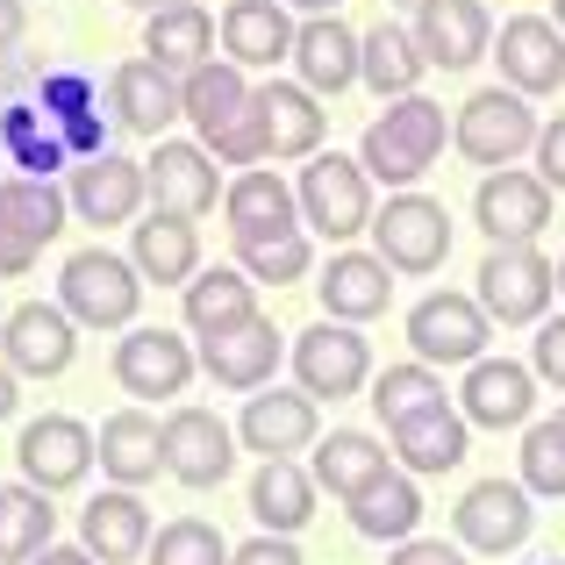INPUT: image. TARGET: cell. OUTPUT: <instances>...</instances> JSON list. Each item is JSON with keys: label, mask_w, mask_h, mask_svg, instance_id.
Returning a JSON list of instances; mask_svg holds the SVG:
<instances>
[{"label": "cell", "mask_w": 565, "mask_h": 565, "mask_svg": "<svg viewBox=\"0 0 565 565\" xmlns=\"http://www.w3.org/2000/svg\"><path fill=\"white\" fill-rule=\"evenodd\" d=\"M437 151H444V108H437V100H423V94H408V100H394V108L365 129L359 166L373 172V180L408 193L429 166H437Z\"/></svg>", "instance_id": "cell-1"}, {"label": "cell", "mask_w": 565, "mask_h": 565, "mask_svg": "<svg viewBox=\"0 0 565 565\" xmlns=\"http://www.w3.org/2000/svg\"><path fill=\"white\" fill-rule=\"evenodd\" d=\"M57 308L86 330H129L143 308V273L115 250H72L65 273H57Z\"/></svg>", "instance_id": "cell-2"}, {"label": "cell", "mask_w": 565, "mask_h": 565, "mask_svg": "<svg viewBox=\"0 0 565 565\" xmlns=\"http://www.w3.org/2000/svg\"><path fill=\"white\" fill-rule=\"evenodd\" d=\"M537 137H544V122H537V108H530L515 86L472 94L466 108H458V122H451V143L472 158V166H487V172H509L523 151H537Z\"/></svg>", "instance_id": "cell-3"}, {"label": "cell", "mask_w": 565, "mask_h": 565, "mask_svg": "<svg viewBox=\"0 0 565 565\" xmlns=\"http://www.w3.org/2000/svg\"><path fill=\"white\" fill-rule=\"evenodd\" d=\"M301 222L316 236H330V244H344V236L373 230V172L359 166V158H337V151H316L301 166Z\"/></svg>", "instance_id": "cell-4"}, {"label": "cell", "mask_w": 565, "mask_h": 565, "mask_svg": "<svg viewBox=\"0 0 565 565\" xmlns=\"http://www.w3.org/2000/svg\"><path fill=\"white\" fill-rule=\"evenodd\" d=\"M373 244L386 258V273H437L444 258H451V215H444V201H429V193H394V201L373 215Z\"/></svg>", "instance_id": "cell-5"}, {"label": "cell", "mask_w": 565, "mask_h": 565, "mask_svg": "<svg viewBox=\"0 0 565 565\" xmlns=\"http://www.w3.org/2000/svg\"><path fill=\"white\" fill-rule=\"evenodd\" d=\"M558 294V265L544 258L537 244H494L480 265V308L501 322V330H523L552 308Z\"/></svg>", "instance_id": "cell-6"}, {"label": "cell", "mask_w": 565, "mask_h": 565, "mask_svg": "<svg viewBox=\"0 0 565 565\" xmlns=\"http://www.w3.org/2000/svg\"><path fill=\"white\" fill-rule=\"evenodd\" d=\"M65 215L72 201L51 180H29V172L0 180V279H22L43 258V244L65 230Z\"/></svg>", "instance_id": "cell-7"}, {"label": "cell", "mask_w": 565, "mask_h": 565, "mask_svg": "<svg viewBox=\"0 0 565 565\" xmlns=\"http://www.w3.org/2000/svg\"><path fill=\"white\" fill-rule=\"evenodd\" d=\"M487 337H494V316L472 294H423L408 308V344L423 365H480Z\"/></svg>", "instance_id": "cell-8"}, {"label": "cell", "mask_w": 565, "mask_h": 565, "mask_svg": "<svg viewBox=\"0 0 565 565\" xmlns=\"http://www.w3.org/2000/svg\"><path fill=\"white\" fill-rule=\"evenodd\" d=\"M294 380H301V394H316V401H344V394H359V386L373 380V351H365V337L351 330V322L322 316L316 330L294 337Z\"/></svg>", "instance_id": "cell-9"}, {"label": "cell", "mask_w": 565, "mask_h": 565, "mask_svg": "<svg viewBox=\"0 0 565 565\" xmlns=\"http://www.w3.org/2000/svg\"><path fill=\"white\" fill-rule=\"evenodd\" d=\"M14 458H22V480L29 487L65 494V487H79L86 472H94L100 437L79 423V415H36V423L22 429V444H14Z\"/></svg>", "instance_id": "cell-10"}, {"label": "cell", "mask_w": 565, "mask_h": 565, "mask_svg": "<svg viewBox=\"0 0 565 565\" xmlns=\"http://www.w3.org/2000/svg\"><path fill=\"white\" fill-rule=\"evenodd\" d=\"M472 215H480L487 244H537L552 230V186L537 172H487L480 193H472Z\"/></svg>", "instance_id": "cell-11"}, {"label": "cell", "mask_w": 565, "mask_h": 565, "mask_svg": "<svg viewBox=\"0 0 565 565\" xmlns=\"http://www.w3.org/2000/svg\"><path fill=\"white\" fill-rule=\"evenodd\" d=\"M530 530H537V509H530L523 480H480V487H466V501H458V537H466L472 552H487V558L523 552Z\"/></svg>", "instance_id": "cell-12"}, {"label": "cell", "mask_w": 565, "mask_h": 565, "mask_svg": "<svg viewBox=\"0 0 565 565\" xmlns=\"http://www.w3.org/2000/svg\"><path fill=\"white\" fill-rule=\"evenodd\" d=\"M236 466V429L215 408H172L166 415V472L180 487H222Z\"/></svg>", "instance_id": "cell-13"}, {"label": "cell", "mask_w": 565, "mask_h": 565, "mask_svg": "<svg viewBox=\"0 0 565 565\" xmlns=\"http://www.w3.org/2000/svg\"><path fill=\"white\" fill-rule=\"evenodd\" d=\"M415 43H423L429 65L472 72L494 51V14H487V0H423L415 8Z\"/></svg>", "instance_id": "cell-14"}, {"label": "cell", "mask_w": 565, "mask_h": 565, "mask_svg": "<svg viewBox=\"0 0 565 565\" xmlns=\"http://www.w3.org/2000/svg\"><path fill=\"white\" fill-rule=\"evenodd\" d=\"M494 57H501V79H509L523 100L530 94H558L565 86V29L544 22V14H509Z\"/></svg>", "instance_id": "cell-15"}, {"label": "cell", "mask_w": 565, "mask_h": 565, "mask_svg": "<svg viewBox=\"0 0 565 565\" xmlns=\"http://www.w3.org/2000/svg\"><path fill=\"white\" fill-rule=\"evenodd\" d=\"M79 322L65 316V308H51V301H22L8 316V330H0V351H8V365L14 373H29V380H57L72 365V351H79Z\"/></svg>", "instance_id": "cell-16"}, {"label": "cell", "mask_w": 565, "mask_h": 565, "mask_svg": "<svg viewBox=\"0 0 565 565\" xmlns=\"http://www.w3.org/2000/svg\"><path fill=\"white\" fill-rule=\"evenodd\" d=\"M180 94H186V122L201 129V143H207V151H222V143H230L236 129L250 122V94H258V86L244 79V65L215 57V65L186 72V79H180Z\"/></svg>", "instance_id": "cell-17"}, {"label": "cell", "mask_w": 565, "mask_h": 565, "mask_svg": "<svg viewBox=\"0 0 565 565\" xmlns=\"http://www.w3.org/2000/svg\"><path fill=\"white\" fill-rule=\"evenodd\" d=\"M115 380H122V394H137V401L186 394V380H193L186 337H172V330H129L122 344H115Z\"/></svg>", "instance_id": "cell-18"}, {"label": "cell", "mask_w": 565, "mask_h": 565, "mask_svg": "<svg viewBox=\"0 0 565 565\" xmlns=\"http://www.w3.org/2000/svg\"><path fill=\"white\" fill-rule=\"evenodd\" d=\"M359 65H365V36L351 22H337V14H308L301 36H294V72H301L308 94H344V86H359Z\"/></svg>", "instance_id": "cell-19"}, {"label": "cell", "mask_w": 565, "mask_h": 565, "mask_svg": "<svg viewBox=\"0 0 565 565\" xmlns=\"http://www.w3.org/2000/svg\"><path fill=\"white\" fill-rule=\"evenodd\" d=\"M143 172H151L158 215L201 222L207 207H215V193H230V186H222V172H215V151H207V143H158V158H151Z\"/></svg>", "instance_id": "cell-20"}, {"label": "cell", "mask_w": 565, "mask_h": 565, "mask_svg": "<svg viewBox=\"0 0 565 565\" xmlns=\"http://www.w3.org/2000/svg\"><path fill=\"white\" fill-rule=\"evenodd\" d=\"M143 193H151V172L137 166V158H86V166H72V186H65V201H72V215L79 222H129L143 207Z\"/></svg>", "instance_id": "cell-21"}, {"label": "cell", "mask_w": 565, "mask_h": 565, "mask_svg": "<svg viewBox=\"0 0 565 565\" xmlns=\"http://www.w3.org/2000/svg\"><path fill=\"white\" fill-rule=\"evenodd\" d=\"M236 444L258 458H294L316 444V394H250L236 415Z\"/></svg>", "instance_id": "cell-22"}, {"label": "cell", "mask_w": 565, "mask_h": 565, "mask_svg": "<svg viewBox=\"0 0 565 565\" xmlns=\"http://www.w3.org/2000/svg\"><path fill=\"white\" fill-rule=\"evenodd\" d=\"M222 215H230L236 244H258V236H287L301 230V193H294L279 172H236L230 193H222Z\"/></svg>", "instance_id": "cell-23"}, {"label": "cell", "mask_w": 565, "mask_h": 565, "mask_svg": "<svg viewBox=\"0 0 565 565\" xmlns=\"http://www.w3.org/2000/svg\"><path fill=\"white\" fill-rule=\"evenodd\" d=\"M201 365H207L215 386L258 394V386L279 373V330L265 316H250V322H236V330H222V337H201Z\"/></svg>", "instance_id": "cell-24"}, {"label": "cell", "mask_w": 565, "mask_h": 565, "mask_svg": "<svg viewBox=\"0 0 565 565\" xmlns=\"http://www.w3.org/2000/svg\"><path fill=\"white\" fill-rule=\"evenodd\" d=\"M151 537L158 530H151V509L137 501V487H115V494L86 501V515H79V544L100 565H137L151 552Z\"/></svg>", "instance_id": "cell-25"}, {"label": "cell", "mask_w": 565, "mask_h": 565, "mask_svg": "<svg viewBox=\"0 0 565 565\" xmlns=\"http://www.w3.org/2000/svg\"><path fill=\"white\" fill-rule=\"evenodd\" d=\"M250 108H258V129H265V158H316L322 151V108L308 86L265 79L250 94Z\"/></svg>", "instance_id": "cell-26"}, {"label": "cell", "mask_w": 565, "mask_h": 565, "mask_svg": "<svg viewBox=\"0 0 565 565\" xmlns=\"http://www.w3.org/2000/svg\"><path fill=\"white\" fill-rule=\"evenodd\" d=\"M294 14H287V0H230L222 8V51H230V65H265L273 72L279 57H294Z\"/></svg>", "instance_id": "cell-27"}, {"label": "cell", "mask_w": 565, "mask_h": 565, "mask_svg": "<svg viewBox=\"0 0 565 565\" xmlns=\"http://www.w3.org/2000/svg\"><path fill=\"white\" fill-rule=\"evenodd\" d=\"M537 408V373L515 359H480L466 373V423L480 429H523Z\"/></svg>", "instance_id": "cell-28"}, {"label": "cell", "mask_w": 565, "mask_h": 565, "mask_svg": "<svg viewBox=\"0 0 565 565\" xmlns=\"http://www.w3.org/2000/svg\"><path fill=\"white\" fill-rule=\"evenodd\" d=\"M316 287H322V316L330 322H373V316H386V301H394V279H386L380 250H337Z\"/></svg>", "instance_id": "cell-29"}, {"label": "cell", "mask_w": 565, "mask_h": 565, "mask_svg": "<svg viewBox=\"0 0 565 565\" xmlns=\"http://www.w3.org/2000/svg\"><path fill=\"white\" fill-rule=\"evenodd\" d=\"M108 94H115V122L137 129V137H166L172 115H186L180 79H172V72H158L151 57H129V65L108 79Z\"/></svg>", "instance_id": "cell-30"}, {"label": "cell", "mask_w": 565, "mask_h": 565, "mask_svg": "<svg viewBox=\"0 0 565 565\" xmlns=\"http://www.w3.org/2000/svg\"><path fill=\"white\" fill-rule=\"evenodd\" d=\"M100 472L115 487H143L166 472V423H151L143 408H115L100 423Z\"/></svg>", "instance_id": "cell-31"}, {"label": "cell", "mask_w": 565, "mask_h": 565, "mask_svg": "<svg viewBox=\"0 0 565 565\" xmlns=\"http://www.w3.org/2000/svg\"><path fill=\"white\" fill-rule=\"evenodd\" d=\"M143 57H151L158 72H172V79H186V72L215 65V22H207V8H166L143 22Z\"/></svg>", "instance_id": "cell-32"}, {"label": "cell", "mask_w": 565, "mask_h": 565, "mask_svg": "<svg viewBox=\"0 0 565 565\" xmlns=\"http://www.w3.org/2000/svg\"><path fill=\"white\" fill-rule=\"evenodd\" d=\"M129 265H137L143 279H158V287H186V279L201 273V230H193L186 215H151V222H137Z\"/></svg>", "instance_id": "cell-33"}, {"label": "cell", "mask_w": 565, "mask_h": 565, "mask_svg": "<svg viewBox=\"0 0 565 565\" xmlns=\"http://www.w3.org/2000/svg\"><path fill=\"white\" fill-rule=\"evenodd\" d=\"M316 472H301L294 458H265L258 480H250V515H258L273 537H294V530L316 515Z\"/></svg>", "instance_id": "cell-34"}, {"label": "cell", "mask_w": 565, "mask_h": 565, "mask_svg": "<svg viewBox=\"0 0 565 565\" xmlns=\"http://www.w3.org/2000/svg\"><path fill=\"white\" fill-rule=\"evenodd\" d=\"M258 279L250 273H230V265H215V273H193L186 279V330L193 337H222V330H236V322H250L258 316Z\"/></svg>", "instance_id": "cell-35"}, {"label": "cell", "mask_w": 565, "mask_h": 565, "mask_svg": "<svg viewBox=\"0 0 565 565\" xmlns=\"http://www.w3.org/2000/svg\"><path fill=\"white\" fill-rule=\"evenodd\" d=\"M415 523H423V494H415L408 472H380L359 501H351V530L373 544H408Z\"/></svg>", "instance_id": "cell-36"}, {"label": "cell", "mask_w": 565, "mask_h": 565, "mask_svg": "<svg viewBox=\"0 0 565 565\" xmlns=\"http://www.w3.org/2000/svg\"><path fill=\"white\" fill-rule=\"evenodd\" d=\"M423 72H429V57H423V43H415V29H394V22L365 29V65H359V79L373 86L380 100H408L415 86H423Z\"/></svg>", "instance_id": "cell-37"}, {"label": "cell", "mask_w": 565, "mask_h": 565, "mask_svg": "<svg viewBox=\"0 0 565 565\" xmlns=\"http://www.w3.org/2000/svg\"><path fill=\"white\" fill-rule=\"evenodd\" d=\"M386 437H394V458L408 472H451L458 458H466V415L458 408H429V415L394 423Z\"/></svg>", "instance_id": "cell-38"}, {"label": "cell", "mask_w": 565, "mask_h": 565, "mask_svg": "<svg viewBox=\"0 0 565 565\" xmlns=\"http://www.w3.org/2000/svg\"><path fill=\"white\" fill-rule=\"evenodd\" d=\"M308 472H316V487H322V494L359 501L365 487H373L380 472H394V466H386V451H380L373 437H365V429H330V444L316 451V466H308Z\"/></svg>", "instance_id": "cell-39"}, {"label": "cell", "mask_w": 565, "mask_h": 565, "mask_svg": "<svg viewBox=\"0 0 565 565\" xmlns=\"http://www.w3.org/2000/svg\"><path fill=\"white\" fill-rule=\"evenodd\" d=\"M57 509L43 487H0V565H36L51 552Z\"/></svg>", "instance_id": "cell-40"}, {"label": "cell", "mask_w": 565, "mask_h": 565, "mask_svg": "<svg viewBox=\"0 0 565 565\" xmlns=\"http://www.w3.org/2000/svg\"><path fill=\"white\" fill-rule=\"evenodd\" d=\"M429 408H444V380L429 373L423 359H415V365H386V373L373 380V415L386 429L408 423V415H429Z\"/></svg>", "instance_id": "cell-41"}, {"label": "cell", "mask_w": 565, "mask_h": 565, "mask_svg": "<svg viewBox=\"0 0 565 565\" xmlns=\"http://www.w3.org/2000/svg\"><path fill=\"white\" fill-rule=\"evenodd\" d=\"M151 565H230V544H222L215 523H201V515H180V523H166L151 537Z\"/></svg>", "instance_id": "cell-42"}, {"label": "cell", "mask_w": 565, "mask_h": 565, "mask_svg": "<svg viewBox=\"0 0 565 565\" xmlns=\"http://www.w3.org/2000/svg\"><path fill=\"white\" fill-rule=\"evenodd\" d=\"M0 137H8V151H14V166L29 172V180H51L57 166H65V137H51V129H36V108H8L0 115Z\"/></svg>", "instance_id": "cell-43"}, {"label": "cell", "mask_w": 565, "mask_h": 565, "mask_svg": "<svg viewBox=\"0 0 565 565\" xmlns=\"http://www.w3.org/2000/svg\"><path fill=\"white\" fill-rule=\"evenodd\" d=\"M236 265H244L250 279H273V287H287V279H308L316 250H308V236H301V230H287V236H258V244H236Z\"/></svg>", "instance_id": "cell-44"}, {"label": "cell", "mask_w": 565, "mask_h": 565, "mask_svg": "<svg viewBox=\"0 0 565 565\" xmlns=\"http://www.w3.org/2000/svg\"><path fill=\"white\" fill-rule=\"evenodd\" d=\"M523 487L544 494V501L565 494V429H558V415L523 429Z\"/></svg>", "instance_id": "cell-45"}, {"label": "cell", "mask_w": 565, "mask_h": 565, "mask_svg": "<svg viewBox=\"0 0 565 565\" xmlns=\"http://www.w3.org/2000/svg\"><path fill=\"white\" fill-rule=\"evenodd\" d=\"M57 137H65L72 166H86V158H108V129H100L94 108H86V115H65V122H57Z\"/></svg>", "instance_id": "cell-46"}, {"label": "cell", "mask_w": 565, "mask_h": 565, "mask_svg": "<svg viewBox=\"0 0 565 565\" xmlns=\"http://www.w3.org/2000/svg\"><path fill=\"white\" fill-rule=\"evenodd\" d=\"M530 373L552 380V386H565V316L537 330V344H530Z\"/></svg>", "instance_id": "cell-47"}, {"label": "cell", "mask_w": 565, "mask_h": 565, "mask_svg": "<svg viewBox=\"0 0 565 565\" xmlns=\"http://www.w3.org/2000/svg\"><path fill=\"white\" fill-rule=\"evenodd\" d=\"M537 180L552 193H565V115L544 122V137H537Z\"/></svg>", "instance_id": "cell-48"}, {"label": "cell", "mask_w": 565, "mask_h": 565, "mask_svg": "<svg viewBox=\"0 0 565 565\" xmlns=\"http://www.w3.org/2000/svg\"><path fill=\"white\" fill-rule=\"evenodd\" d=\"M230 565H301V552H294V537H250V544H236L230 552Z\"/></svg>", "instance_id": "cell-49"}, {"label": "cell", "mask_w": 565, "mask_h": 565, "mask_svg": "<svg viewBox=\"0 0 565 565\" xmlns=\"http://www.w3.org/2000/svg\"><path fill=\"white\" fill-rule=\"evenodd\" d=\"M86 79H72V72H57V79H43V108L57 115V122H65V115H86Z\"/></svg>", "instance_id": "cell-50"}, {"label": "cell", "mask_w": 565, "mask_h": 565, "mask_svg": "<svg viewBox=\"0 0 565 565\" xmlns=\"http://www.w3.org/2000/svg\"><path fill=\"white\" fill-rule=\"evenodd\" d=\"M386 565H466V558H458L444 537H408V544H394V558H386Z\"/></svg>", "instance_id": "cell-51"}, {"label": "cell", "mask_w": 565, "mask_h": 565, "mask_svg": "<svg viewBox=\"0 0 565 565\" xmlns=\"http://www.w3.org/2000/svg\"><path fill=\"white\" fill-rule=\"evenodd\" d=\"M22 22H29V8H22V0H0V51H8V43L22 36Z\"/></svg>", "instance_id": "cell-52"}, {"label": "cell", "mask_w": 565, "mask_h": 565, "mask_svg": "<svg viewBox=\"0 0 565 565\" xmlns=\"http://www.w3.org/2000/svg\"><path fill=\"white\" fill-rule=\"evenodd\" d=\"M36 565H94V552H86V544H51Z\"/></svg>", "instance_id": "cell-53"}, {"label": "cell", "mask_w": 565, "mask_h": 565, "mask_svg": "<svg viewBox=\"0 0 565 565\" xmlns=\"http://www.w3.org/2000/svg\"><path fill=\"white\" fill-rule=\"evenodd\" d=\"M14 401H22V394H14V365L0 359V423H8V415H14Z\"/></svg>", "instance_id": "cell-54"}, {"label": "cell", "mask_w": 565, "mask_h": 565, "mask_svg": "<svg viewBox=\"0 0 565 565\" xmlns=\"http://www.w3.org/2000/svg\"><path fill=\"white\" fill-rule=\"evenodd\" d=\"M122 8H143V14H166V8H186V0H122Z\"/></svg>", "instance_id": "cell-55"}, {"label": "cell", "mask_w": 565, "mask_h": 565, "mask_svg": "<svg viewBox=\"0 0 565 565\" xmlns=\"http://www.w3.org/2000/svg\"><path fill=\"white\" fill-rule=\"evenodd\" d=\"M287 8H301V14H337V0H287Z\"/></svg>", "instance_id": "cell-56"}, {"label": "cell", "mask_w": 565, "mask_h": 565, "mask_svg": "<svg viewBox=\"0 0 565 565\" xmlns=\"http://www.w3.org/2000/svg\"><path fill=\"white\" fill-rule=\"evenodd\" d=\"M552 8H558V29H565V0H552Z\"/></svg>", "instance_id": "cell-57"}, {"label": "cell", "mask_w": 565, "mask_h": 565, "mask_svg": "<svg viewBox=\"0 0 565 565\" xmlns=\"http://www.w3.org/2000/svg\"><path fill=\"white\" fill-rule=\"evenodd\" d=\"M558 294H565V258H558Z\"/></svg>", "instance_id": "cell-58"}, {"label": "cell", "mask_w": 565, "mask_h": 565, "mask_svg": "<svg viewBox=\"0 0 565 565\" xmlns=\"http://www.w3.org/2000/svg\"><path fill=\"white\" fill-rule=\"evenodd\" d=\"M394 8H423V0H394Z\"/></svg>", "instance_id": "cell-59"}, {"label": "cell", "mask_w": 565, "mask_h": 565, "mask_svg": "<svg viewBox=\"0 0 565 565\" xmlns=\"http://www.w3.org/2000/svg\"><path fill=\"white\" fill-rule=\"evenodd\" d=\"M0 330H8V308H0Z\"/></svg>", "instance_id": "cell-60"}, {"label": "cell", "mask_w": 565, "mask_h": 565, "mask_svg": "<svg viewBox=\"0 0 565 565\" xmlns=\"http://www.w3.org/2000/svg\"><path fill=\"white\" fill-rule=\"evenodd\" d=\"M558 429H565V408H558Z\"/></svg>", "instance_id": "cell-61"}]
</instances>
